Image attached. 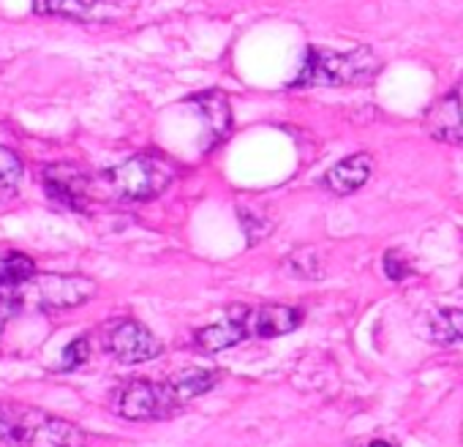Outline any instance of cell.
<instances>
[{
    "instance_id": "1",
    "label": "cell",
    "mask_w": 463,
    "mask_h": 447,
    "mask_svg": "<svg viewBox=\"0 0 463 447\" xmlns=\"http://www.w3.org/2000/svg\"><path fill=\"white\" fill-rule=\"evenodd\" d=\"M221 382L218 371L188 368L164 382L131 379L120 385L112 395V406L126 420H164L180 412L191 398L204 395Z\"/></svg>"
},
{
    "instance_id": "2",
    "label": "cell",
    "mask_w": 463,
    "mask_h": 447,
    "mask_svg": "<svg viewBox=\"0 0 463 447\" xmlns=\"http://www.w3.org/2000/svg\"><path fill=\"white\" fill-rule=\"evenodd\" d=\"M382 71V61L365 44L352 50H322L311 47L306 61L292 80V88H349L368 85Z\"/></svg>"
},
{
    "instance_id": "3",
    "label": "cell",
    "mask_w": 463,
    "mask_h": 447,
    "mask_svg": "<svg viewBox=\"0 0 463 447\" xmlns=\"http://www.w3.org/2000/svg\"><path fill=\"white\" fill-rule=\"evenodd\" d=\"M0 447H85V431L42 409L0 404Z\"/></svg>"
},
{
    "instance_id": "4",
    "label": "cell",
    "mask_w": 463,
    "mask_h": 447,
    "mask_svg": "<svg viewBox=\"0 0 463 447\" xmlns=\"http://www.w3.org/2000/svg\"><path fill=\"white\" fill-rule=\"evenodd\" d=\"M101 177L118 199L147 202L161 196L172 185V180L177 177V164L158 150H142L123 164L107 169Z\"/></svg>"
},
{
    "instance_id": "5",
    "label": "cell",
    "mask_w": 463,
    "mask_h": 447,
    "mask_svg": "<svg viewBox=\"0 0 463 447\" xmlns=\"http://www.w3.org/2000/svg\"><path fill=\"white\" fill-rule=\"evenodd\" d=\"M96 281L80 273H36L25 287V306L39 311H63L88 303L96 295Z\"/></svg>"
},
{
    "instance_id": "6",
    "label": "cell",
    "mask_w": 463,
    "mask_h": 447,
    "mask_svg": "<svg viewBox=\"0 0 463 447\" xmlns=\"http://www.w3.org/2000/svg\"><path fill=\"white\" fill-rule=\"evenodd\" d=\"M39 17H58L85 25L120 23L134 12V0H33Z\"/></svg>"
},
{
    "instance_id": "7",
    "label": "cell",
    "mask_w": 463,
    "mask_h": 447,
    "mask_svg": "<svg viewBox=\"0 0 463 447\" xmlns=\"http://www.w3.org/2000/svg\"><path fill=\"white\" fill-rule=\"evenodd\" d=\"M104 352L112 355L115 360L120 363H145V360H153L164 352L161 341L137 319L131 317H118L112 319L107 328H104Z\"/></svg>"
},
{
    "instance_id": "8",
    "label": "cell",
    "mask_w": 463,
    "mask_h": 447,
    "mask_svg": "<svg viewBox=\"0 0 463 447\" xmlns=\"http://www.w3.org/2000/svg\"><path fill=\"white\" fill-rule=\"evenodd\" d=\"M42 188L47 199L63 210L85 213L90 202V175L71 164V161H55L42 169Z\"/></svg>"
},
{
    "instance_id": "9",
    "label": "cell",
    "mask_w": 463,
    "mask_h": 447,
    "mask_svg": "<svg viewBox=\"0 0 463 447\" xmlns=\"http://www.w3.org/2000/svg\"><path fill=\"white\" fill-rule=\"evenodd\" d=\"M249 309L251 306H229L218 322H213V325L194 333L196 347L204 349V352H221V349H229V347L251 338Z\"/></svg>"
},
{
    "instance_id": "10",
    "label": "cell",
    "mask_w": 463,
    "mask_h": 447,
    "mask_svg": "<svg viewBox=\"0 0 463 447\" xmlns=\"http://www.w3.org/2000/svg\"><path fill=\"white\" fill-rule=\"evenodd\" d=\"M422 128L428 137L449 145L463 142V101L458 90H449L439 101H433L422 118Z\"/></svg>"
},
{
    "instance_id": "11",
    "label": "cell",
    "mask_w": 463,
    "mask_h": 447,
    "mask_svg": "<svg viewBox=\"0 0 463 447\" xmlns=\"http://www.w3.org/2000/svg\"><path fill=\"white\" fill-rule=\"evenodd\" d=\"M188 104L196 107V112L204 120L207 128V147L221 145L229 131H232V109H229V99L221 90H204L199 96H194Z\"/></svg>"
},
{
    "instance_id": "12",
    "label": "cell",
    "mask_w": 463,
    "mask_h": 447,
    "mask_svg": "<svg viewBox=\"0 0 463 447\" xmlns=\"http://www.w3.org/2000/svg\"><path fill=\"white\" fill-rule=\"evenodd\" d=\"M373 172V158L368 153H354V156H346L341 158L335 166L327 169V175L322 177L325 188H330L333 194L338 196H346L357 188H363L368 183Z\"/></svg>"
},
{
    "instance_id": "13",
    "label": "cell",
    "mask_w": 463,
    "mask_h": 447,
    "mask_svg": "<svg viewBox=\"0 0 463 447\" xmlns=\"http://www.w3.org/2000/svg\"><path fill=\"white\" fill-rule=\"evenodd\" d=\"M251 338H276L298 330L303 325V314L292 306H260L249 311Z\"/></svg>"
},
{
    "instance_id": "14",
    "label": "cell",
    "mask_w": 463,
    "mask_h": 447,
    "mask_svg": "<svg viewBox=\"0 0 463 447\" xmlns=\"http://www.w3.org/2000/svg\"><path fill=\"white\" fill-rule=\"evenodd\" d=\"M36 273H39L36 262L23 252H6L4 257H0V287L25 290Z\"/></svg>"
},
{
    "instance_id": "15",
    "label": "cell",
    "mask_w": 463,
    "mask_h": 447,
    "mask_svg": "<svg viewBox=\"0 0 463 447\" xmlns=\"http://www.w3.org/2000/svg\"><path fill=\"white\" fill-rule=\"evenodd\" d=\"M430 338L441 347L463 341V311L460 309H441L428 322Z\"/></svg>"
},
{
    "instance_id": "16",
    "label": "cell",
    "mask_w": 463,
    "mask_h": 447,
    "mask_svg": "<svg viewBox=\"0 0 463 447\" xmlns=\"http://www.w3.org/2000/svg\"><path fill=\"white\" fill-rule=\"evenodd\" d=\"M23 175H25L23 158L12 147L0 145V194H4V196H14L20 191Z\"/></svg>"
},
{
    "instance_id": "17",
    "label": "cell",
    "mask_w": 463,
    "mask_h": 447,
    "mask_svg": "<svg viewBox=\"0 0 463 447\" xmlns=\"http://www.w3.org/2000/svg\"><path fill=\"white\" fill-rule=\"evenodd\" d=\"M311 262H319V254L314 249H298L289 257L292 276H300V279H322L325 276V268L322 265H311Z\"/></svg>"
},
{
    "instance_id": "18",
    "label": "cell",
    "mask_w": 463,
    "mask_h": 447,
    "mask_svg": "<svg viewBox=\"0 0 463 447\" xmlns=\"http://www.w3.org/2000/svg\"><path fill=\"white\" fill-rule=\"evenodd\" d=\"M88 357H90V341H88V336H80V338H74V341L63 349L61 363H58L55 368H58V371H74V368L85 366Z\"/></svg>"
},
{
    "instance_id": "19",
    "label": "cell",
    "mask_w": 463,
    "mask_h": 447,
    "mask_svg": "<svg viewBox=\"0 0 463 447\" xmlns=\"http://www.w3.org/2000/svg\"><path fill=\"white\" fill-rule=\"evenodd\" d=\"M25 309V290H9L0 287V325L9 322Z\"/></svg>"
},
{
    "instance_id": "20",
    "label": "cell",
    "mask_w": 463,
    "mask_h": 447,
    "mask_svg": "<svg viewBox=\"0 0 463 447\" xmlns=\"http://www.w3.org/2000/svg\"><path fill=\"white\" fill-rule=\"evenodd\" d=\"M241 221H243V227H246L251 243H257V241H262L265 235H270V221H265L262 215L251 213L249 207H241Z\"/></svg>"
},
{
    "instance_id": "21",
    "label": "cell",
    "mask_w": 463,
    "mask_h": 447,
    "mask_svg": "<svg viewBox=\"0 0 463 447\" xmlns=\"http://www.w3.org/2000/svg\"><path fill=\"white\" fill-rule=\"evenodd\" d=\"M384 273H387V279H392V281H403V279L411 273V265L403 260L401 252H387V254H384Z\"/></svg>"
},
{
    "instance_id": "22",
    "label": "cell",
    "mask_w": 463,
    "mask_h": 447,
    "mask_svg": "<svg viewBox=\"0 0 463 447\" xmlns=\"http://www.w3.org/2000/svg\"><path fill=\"white\" fill-rule=\"evenodd\" d=\"M368 447H392L390 442H382V439H376V442H371Z\"/></svg>"
}]
</instances>
